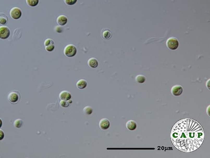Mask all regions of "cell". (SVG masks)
I'll return each mask as SVG.
<instances>
[{
  "label": "cell",
  "mask_w": 210,
  "mask_h": 158,
  "mask_svg": "<svg viewBox=\"0 0 210 158\" xmlns=\"http://www.w3.org/2000/svg\"><path fill=\"white\" fill-rule=\"evenodd\" d=\"M99 124L101 129L103 130H106L109 127L110 123L107 119L103 118L100 120Z\"/></svg>",
  "instance_id": "obj_7"
},
{
  "label": "cell",
  "mask_w": 210,
  "mask_h": 158,
  "mask_svg": "<svg viewBox=\"0 0 210 158\" xmlns=\"http://www.w3.org/2000/svg\"><path fill=\"white\" fill-rule=\"evenodd\" d=\"M77 0H64V2L69 5H73L77 2Z\"/></svg>",
  "instance_id": "obj_21"
},
{
  "label": "cell",
  "mask_w": 210,
  "mask_h": 158,
  "mask_svg": "<svg viewBox=\"0 0 210 158\" xmlns=\"http://www.w3.org/2000/svg\"><path fill=\"white\" fill-rule=\"evenodd\" d=\"M53 44H54V42L53 40H52L51 39L48 38L45 41L44 45L45 46L53 45Z\"/></svg>",
  "instance_id": "obj_20"
},
{
  "label": "cell",
  "mask_w": 210,
  "mask_h": 158,
  "mask_svg": "<svg viewBox=\"0 0 210 158\" xmlns=\"http://www.w3.org/2000/svg\"><path fill=\"white\" fill-rule=\"evenodd\" d=\"M4 133L2 130L0 129V141L2 140L4 137Z\"/></svg>",
  "instance_id": "obj_24"
},
{
  "label": "cell",
  "mask_w": 210,
  "mask_h": 158,
  "mask_svg": "<svg viewBox=\"0 0 210 158\" xmlns=\"http://www.w3.org/2000/svg\"><path fill=\"white\" fill-rule=\"evenodd\" d=\"M7 20L6 18L3 16H0V25H4L7 24Z\"/></svg>",
  "instance_id": "obj_22"
},
{
  "label": "cell",
  "mask_w": 210,
  "mask_h": 158,
  "mask_svg": "<svg viewBox=\"0 0 210 158\" xmlns=\"http://www.w3.org/2000/svg\"><path fill=\"white\" fill-rule=\"evenodd\" d=\"M166 45L169 49L172 50H176L179 46V42L175 38L171 37L167 40Z\"/></svg>",
  "instance_id": "obj_3"
},
{
  "label": "cell",
  "mask_w": 210,
  "mask_h": 158,
  "mask_svg": "<svg viewBox=\"0 0 210 158\" xmlns=\"http://www.w3.org/2000/svg\"><path fill=\"white\" fill-rule=\"evenodd\" d=\"M87 82L84 79L79 80L77 83V86L79 89H83L85 88L87 86Z\"/></svg>",
  "instance_id": "obj_13"
},
{
  "label": "cell",
  "mask_w": 210,
  "mask_h": 158,
  "mask_svg": "<svg viewBox=\"0 0 210 158\" xmlns=\"http://www.w3.org/2000/svg\"><path fill=\"white\" fill-rule=\"evenodd\" d=\"M11 17L14 20H18L22 16V11L20 8L18 7H14L11 9L10 11Z\"/></svg>",
  "instance_id": "obj_4"
},
{
  "label": "cell",
  "mask_w": 210,
  "mask_h": 158,
  "mask_svg": "<svg viewBox=\"0 0 210 158\" xmlns=\"http://www.w3.org/2000/svg\"><path fill=\"white\" fill-rule=\"evenodd\" d=\"M72 100H70V99L69 100H61L60 102V104L62 107H64V108H67L71 104H72Z\"/></svg>",
  "instance_id": "obj_15"
},
{
  "label": "cell",
  "mask_w": 210,
  "mask_h": 158,
  "mask_svg": "<svg viewBox=\"0 0 210 158\" xmlns=\"http://www.w3.org/2000/svg\"><path fill=\"white\" fill-rule=\"evenodd\" d=\"M23 124V121L20 119H17L14 121V125L16 128H20Z\"/></svg>",
  "instance_id": "obj_17"
},
{
  "label": "cell",
  "mask_w": 210,
  "mask_h": 158,
  "mask_svg": "<svg viewBox=\"0 0 210 158\" xmlns=\"http://www.w3.org/2000/svg\"><path fill=\"white\" fill-rule=\"evenodd\" d=\"M72 97L70 93L67 91H63L59 94V97L62 100H69Z\"/></svg>",
  "instance_id": "obj_9"
},
{
  "label": "cell",
  "mask_w": 210,
  "mask_h": 158,
  "mask_svg": "<svg viewBox=\"0 0 210 158\" xmlns=\"http://www.w3.org/2000/svg\"><path fill=\"white\" fill-rule=\"evenodd\" d=\"M68 22L67 18L65 16L61 15L58 16L57 19V22L59 25L61 26L65 25Z\"/></svg>",
  "instance_id": "obj_10"
},
{
  "label": "cell",
  "mask_w": 210,
  "mask_h": 158,
  "mask_svg": "<svg viewBox=\"0 0 210 158\" xmlns=\"http://www.w3.org/2000/svg\"><path fill=\"white\" fill-rule=\"evenodd\" d=\"M88 66L92 68H97L98 65V61L97 60V59L93 57L90 58L88 61Z\"/></svg>",
  "instance_id": "obj_11"
},
{
  "label": "cell",
  "mask_w": 210,
  "mask_h": 158,
  "mask_svg": "<svg viewBox=\"0 0 210 158\" xmlns=\"http://www.w3.org/2000/svg\"><path fill=\"white\" fill-rule=\"evenodd\" d=\"M8 98L10 103L13 104L16 103L20 100V95L17 92L12 91L9 93Z\"/></svg>",
  "instance_id": "obj_5"
},
{
  "label": "cell",
  "mask_w": 210,
  "mask_h": 158,
  "mask_svg": "<svg viewBox=\"0 0 210 158\" xmlns=\"http://www.w3.org/2000/svg\"><path fill=\"white\" fill-rule=\"evenodd\" d=\"M136 80L139 83H143L145 81V77L144 75H140L137 77Z\"/></svg>",
  "instance_id": "obj_19"
},
{
  "label": "cell",
  "mask_w": 210,
  "mask_h": 158,
  "mask_svg": "<svg viewBox=\"0 0 210 158\" xmlns=\"http://www.w3.org/2000/svg\"><path fill=\"white\" fill-rule=\"evenodd\" d=\"M10 31L8 27L4 26L0 27V38L5 39L10 36Z\"/></svg>",
  "instance_id": "obj_6"
},
{
  "label": "cell",
  "mask_w": 210,
  "mask_h": 158,
  "mask_svg": "<svg viewBox=\"0 0 210 158\" xmlns=\"http://www.w3.org/2000/svg\"><path fill=\"white\" fill-rule=\"evenodd\" d=\"M77 48L72 44H69L65 47L64 49V53L68 57H73L77 53Z\"/></svg>",
  "instance_id": "obj_2"
},
{
  "label": "cell",
  "mask_w": 210,
  "mask_h": 158,
  "mask_svg": "<svg viewBox=\"0 0 210 158\" xmlns=\"http://www.w3.org/2000/svg\"><path fill=\"white\" fill-rule=\"evenodd\" d=\"M102 36L105 39H109L112 36L110 31L108 29L105 30L102 33Z\"/></svg>",
  "instance_id": "obj_14"
},
{
  "label": "cell",
  "mask_w": 210,
  "mask_h": 158,
  "mask_svg": "<svg viewBox=\"0 0 210 158\" xmlns=\"http://www.w3.org/2000/svg\"><path fill=\"white\" fill-rule=\"evenodd\" d=\"M126 126L128 130H134L137 128V124L134 121L130 120L127 122Z\"/></svg>",
  "instance_id": "obj_12"
},
{
  "label": "cell",
  "mask_w": 210,
  "mask_h": 158,
  "mask_svg": "<svg viewBox=\"0 0 210 158\" xmlns=\"http://www.w3.org/2000/svg\"><path fill=\"white\" fill-rule=\"evenodd\" d=\"M83 111L86 114H91L92 112V108L90 106H86L84 108Z\"/></svg>",
  "instance_id": "obj_18"
},
{
  "label": "cell",
  "mask_w": 210,
  "mask_h": 158,
  "mask_svg": "<svg viewBox=\"0 0 210 158\" xmlns=\"http://www.w3.org/2000/svg\"><path fill=\"white\" fill-rule=\"evenodd\" d=\"M3 122L1 120V119L0 118V128L1 127V126H2Z\"/></svg>",
  "instance_id": "obj_25"
},
{
  "label": "cell",
  "mask_w": 210,
  "mask_h": 158,
  "mask_svg": "<svg viewBox=\"0 0 210 158\" xmlns=\"http://www.w3.org/2000/svg\"><path fill=\"white\" fill-rule=\"evenodd\" d=\"M182 91H183L182 87L180 85H176L173 87L171 89V92L174 96H179L182 94Z\"/></svg>",
  "instance_id": "obj_8"
},
{
  "label": "cell",
  "mask_w": 210,
  "mask_h": 158,
  "mask_svg": "<svg viewBox=\"0 0 210 158\" xmlns=\"http://www.w3.org/2000/svg\"><path fill=\"white\" fill-rule=\"evenodd\" d=\"M204 134L202 127L195 120L184 119L174 125L171 132L172 143L178 149L190 152L201 145Z\"/></svg>",
  "instance_id": "obj_1"
},
{
  "label": "cell",
  "mask_w": 210,
  "mask_h": 158,
  "mask_svg": "<svg viewBox=\"0 0 210 158\" xmlns=\"http://www.w3.org/2000/svg\"><path fill=\"white\" fill-rule=\"evenodd\" d=\"M55 48V46L54 44L53 45H50V46H45V49L46 50L48 51H53Z\"/></svg>",
  "instance_id": "obj_23"
},
{
  "label": "cell",
  "mask_w": 210,
  "mask_h": 158,
  "mask_svg": "<svg viewBox=\"0 0 210 158\" xmlns=\"http://www.w3.org/2000/svg\"><path fill=\"white\" fill-rule=\"evenodd\" d=\"M26 2L30 7H34L38 5L39 0H26Z\"/></svg>",
  "instance_id": "obj_16"
}]
</instances>
